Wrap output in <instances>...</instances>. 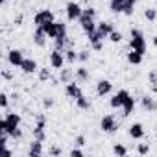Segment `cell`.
Here are the masks:
<instances>
[{
	"label": "cell",
	"mask_w": 157,
	"mask_h": 157,
	"mask_svg": "<svg viewBox=\"0 0 157 157\" xmlns=\"http://www.w3.org/2000/svg\"><path fill=\"white\" fill-rule=\"evenodd\" d=\"M128 133H129V137H133V139H142V137H144V128H142V124L135 122V124L129 126Z\"/></svg>",
	"instance_id": "cell-14"
},
{
	"label": "cell",
	"mask_w": 157,
	"mask_h": 157,
	"mask_svg": "<svg viewBox=\"0 0 157 157\" xmlns=\"http://www.w3.org/2000/svg\"><path fill=\"white\" fill-rule=\"evenodd\" d=\"M129 46H131L133 50L140 52V54L146 52V41H144V35H142L140 30H137V28L131 30V41H129Z\"/></svg>",
	"instance_id": "cell-2"
},
{
	"label": "cell",
	"mask_w": 157,
	"mask_h": 157,
	"mask_svg": "<svg viewBox=\"0 0 157 157\" xmlns=\"http://www.w3.org/2000/svg\"><path fill=\"white\" fill-rule=\"evenodd\" d=\"M155 139H157V133H155Z\"/></svg>",
	"instance_id": "cell-44"
},
{
	"label": "cell",
	"mask_w": 157,
	"mask_h": 157,
	"mask_svg": "<svg viewBox=\"0 0 157 157\" xmlns=\"http://www.w3.org/2000/svg\"><path fill=\"white\" fill-rule=\"evenodd\" d=\"M76 105L80 107V109H91V100H89L87 96H83V94H82L80 98L76 100Z\"/></svg>",
	"instance_id": "cell-22"
},
{
	"label": "cell",
	"mask_w": 157,
	"mask_h": 157,
	"mask_svg": "<svg viewBox=\"0 0 157 157\" xmlns=\"http://www.w3.org/2000/svg\"><path fill=\"white\" fill-rule=\"evenodd\" d=\"M153 44H155V46H157V35H155V37H153Z\"/></svg>",
	"instance_id": "cell-42"
},
{
	"label": "cell",
	"mask_w": 157,
	"mask_h": 157,
	"mask_svg": "<svg viewBox=\"0 0 157 157\" xmlns=\"http://www.w3.org/2000/svg\"><path fill=\"white\" fill-rule=\"evenodd\" d=\"M0 2H6V0H0Z\"/></svg>",
	"instance_id": "cell-43"
},
{
	"label": "cell",
	"mask_w": 157,
	"mask_h": 157,
	"mask_svg": "<svg viewBox=\"0 0 157 157\" xmlns=\"http://www.w3.org/2000/svg\"><path fill=\"white\" fill-rule=\"evenodd\" d=\"M76 76H78V80H80V82L89 80V72H87V68H78V70H76Z\"/></svg>",
	"instance_id": "cell-25"
},
{
	"label": "cell",
	"mask_w": 157,
	"mask_h": 157,
	"mask_svg": "<svg viewBox=\"0 0 157 157\" xmlns=\"http://www.w3.org/2000/svg\"><path fill=\"white\" fill-rule=\"evenodd\" d=\"M122 109H124V117H129L131 113H133V109H135V100L129 96L126 102H124V105H122Z\"/></svg>",
	"instance_id": "cell-21"
},
{
	"label": "cell",
	"mask_w": 157,
	"mask_h": 157,
	"mask_svg": "<svg viewBox=\"0 0 157 157\" xmlns=\"http://www.w3.org/2000/svg\"><path fill=\"white\" fill-rule=\"evenodd\" d=\"M76 144H78V146H83V144H85V137H83V135H80V137L76 139Z\"/></svg>",
	"instance_id": "cell-39"
},
{
	"label": "cell",
	"mask_w": 157,
	"mask_h": 157,
	"mask_svg": "<svg viewBox=\"0 0 157 157\" xmlns=\"http://www.w3.org/2000/svg\"><path fill=\"white\" fill-rule=\"evenodd\" d=\"M142 56L144 54H140V52H137V50H129V54H128V61L131 63V65H140L142 63Z\"/></svg>",
	"instance_id": "cell-18"
},
{
	"label": "cell",
	"mask_w": 157,
	"mask_h": 157,
	"mask_svg": "<svg viewBox=\"0 0 157 157\" xmlns=\"http://www.w3.org/2000/svg\"><path fill=\"white\" fill-rule=\"evenodd\" d=\"M83 13H87V15L94 17V15H96V10H94V8H87V10H83Z\"/></svg>",
	"instance_id": "cell-38"
},
{
	"label": "cell",
	"mask_w": 157,
	"mask_h": 157,
	"mask_svg": "<svg viewBox=\"0 0 157 157\" xmlns=\"http://www.w3.org/2000/svg\"><path fill=\"white\" fill-rule=\"evenodd\" d=\"M82 13H83V10H82L80 4H76V2H68L67 4V19L68 21H80Z\"/></svg>",
	"instance_id": "cell-5"
},
{
	"label": "cell",
	"mask_w": 157,
	"mask_h": 157,
	"mask_svg": "<svg viewBox=\"0 0 157 157\" xmlns=\"http://www.w3.org/2000/svg\"><path fill=\"white\" fill-rule=\"evenodd\" d=\"M21 70H22L24 74H33V72L37 70L35 59H26V57H24V61H22V65H21Z\"/></svg>",
	"instance_id": "cell-15"
},
{
	"label": "cell",
	"mask_w": 157,
	"mask_h": 157,
	"mask_svg": "<svg viewBox=\"0 0 157 157\" xmlns=\"http://www.w3.org/2000/svg\"><path fill=\"white\" fill-rule=\"evenodd\" d=\"M70 78H72V72H70L68 68H61V72H59V80H61L63 83H68Z\"/></svg>",
	"instance_id": "cell-23"
},
{
	"label": "cell",
	"mask_w": 157,
	"mask_h": 157,
	"mask_svg": "<svg viewBox=\"0 0 157 157\" xmlns=\"http://www.w3.org/2000/svg\"><path fill=\"white\" fill-rule=\"evenodd\" d=\"M109 41L111 43H120L122 41V33L120 32H111L109 33Z\"/></svg>",
	"instance_id": "cell-32"
},
{
	"label": "cell",
	"mask_w": 157,
	"mask_h": 157,
	"mask_svg": "<svg viewBox=\"0 0 157 157\" xmlns=\"http://www.w3.org/2000/svg\"><path fill=\"white\" fill-rule=\"evenodd\" d=\"M63 63H65V56H63V52L54 50V52L50 54V65H52V68L61 70V68H63Z\"/></svg>",
	"instance_id": "cell-11"
},
{
	"label": "cell",
	"mask_w": 157,
	"mask_h": 157,
	"mask_svg": "<svg viewBox=\"0 0 157 157\" xmlns=\"http://www.w3.org/2000/svg\"><path fill=\"white\" fill-rule=\"evenodd\" d=\"M8 61H10V65H13V67H21V65H22V61H24V56H22V52H21V50L13 48V50H10V52H8Z\"/></svg>",
	"instance_id": "cell-10"
},
{
	"label": "cell",
	"mask_w": 157,
	"mask_h": 157,
	"mask_svg": "<svg viewBox=\"0 0 157 157\" xmlns=\"http://www.w3.org/2000/svg\"><path fill=\"white\" fill-rule=\"evenodd\" d=\"M135 4H137V0H126V4H124V13H126V15H131Z\"/></svg>",
	"instance_id": "cell-24"
},
{
	"label": "cell",
	"mask_w": 157,
	"mask_h": 157,
	"mask_svg": "<svg viewBox=\"0 0 157 157\" xmlns=\"http://www.w3.org/2000/svg\"><path fill=\"white\" fill-rule=\"evenodd\" d=\"M43 104H44V107H52V105H54V100H52V98H44Z\"/></svg>",
	"instance_id": "cell-40"
},
{
	"label": "cell",
	"mask_w": 157,
	"mask_h": 157,
	"mask_svg": "<svg viewBox=\"0 0 157 157\" xmlns=\"http://www.w3.org/2000/svg\"><path fill=\"white\" fill-rule=\"evenodd\" d=\"M100 128H102V131H105V133H115V131L118 129V124H117V120H115L113 115H105V117L100 120Z\"/></svg>",
	"instance_id": "cell-3"
},
{
	"label": "cell",
	"mask_w": 157,
	"mask_h": 157,
	"mask_svg": "<svg viewBox=\"0 0 157 157\" xmlns=\"http://www.w3.org/2000/svg\"><path fill=\"white\" fill-rule=\"evenodd\" d=\"M65 44H67V37L65 39H54V46H56V50H59V52H63V48H65Z\"/></svg>",
	"instance_id": "cell-27"
},
{
	"label": "cell",
	"mask_w": 157,
	"mask_h": 157,
	"mask_svg": "<svg viewBox=\"0 0 157 157\" xmlns=\"http://www.w3.org/2000/svg\"><path fill=\"white\" fill-rule=\"evenodd\" d=\"M0 107H2V109L8 107V94H6V93L0 94Z\"/></svg>",
	"instance_id": "cell-34"
},
{
	"label": "cell",
	"mask_w": 157,
	"mask_h": 157,
	"mask_svg": "<svg viewBox=\"0 0 157 157\" xmlns=\"http://www.w3.org/2000/svg\"><path fill=\"white\" fill-rule=\"evenodd\" d=\"M140 104H142V107L146 111H157V102L153 98H150V96H142L140 98Z\"/></svg>",
	"instance_id": "cell-17"
},
{
	"label": "cell",
	"mask_w": 157,
	"mask_h": 157,
	"mask_svg": "<svg viewBox=\"0 0 157 157\" xmlns=\"http://www.w3.org/2000/svg\"><path fill=\"white\" fill-rule=\"evenodd\" d=\"M2 150H4V155L6 157H11V150H8V148H2Z\"/></svg>",
	"instance_id": "cell-41"
},
{
	"label": "cell",
	"mask_w": 157,
	"mask_h": 157,
	"mask_svg": "<svg viewBox=\"0 0 157 157\" xmlns=\"http://www.w3.org/2000/svg\"><path fill=\"white\" fill-rule=\"evenodd\" d=\"M48 153H50V155H61V153H63V150H61V148H57V146H52Z\"/></svg>",
	"instance_id": "cell-35"
},
{
	"label": "cell",
	"mask_w": 157,
	"mask_h": 157,
	"mask_svg": "<svg viewBox=\"0 0 157 157\" xmlns=\"http://www.w3.org/2000/svg\"><path fill=\"white\" fill-rule=\"evenodd\" d=\"M144 17H146L148 21H155V19H157V11H155L153 8H148V10L144 11Z\"/></svg>",
	"instance_id": "cell-29"
},
{
	"label": "cell",
	"mask_w": 157,
	"mask_h": 157,
	"mask_svg": "<svg viewBox=\"0 0 157 157\" xmlns=\"http://www.w3.org/2000/svg\"><path fill=\"white\" fill-rule=\"evenodd\" d=\"M87 37H89V43H91V46H93V50H96V52H100L102 50V41H104V33L102 32H98V28L94 30V32H91V33H87Z\"/></svg>",
	"instance_id": "cell-4"
},
{
	"label": "cell",
	"mask_w": 157,
	"mask_h": 157,
	"mask_svg": "<svg viewBox=\"0 0 157 157\" xmlns=\"http://www.w3.org/2000/svg\"><path fill=\"white\" fill-rule=\"evenodd\" d=\"M65 59H67L68 63H74V61L78 59V52H74V50H67V52H65Z\"/></svg>",
	"instance_id": "cell-28"
},
{
	"label": "cell",
	"mask_w": 157,
	"mask_h": 157,
	"mask_svg": "<svg viewBox=\"0 0 157 157\" xmlns=\"http://www.w3.org/2000/svg\"><path fill=\"white\" fill-rule=\"evenodd\" d=\"M28 153H30V157H39V155L43 153V142L35 139V140L30 144V150H28Z\"/></svg>",
	"instance_id": "cell-16"
},
{
	"label": "cell",
	"mask_w": 157,
	"mask_h": 157,
	"mask_svg": "<svg viewBox=\"0 0 157 157\" xmlns=\"http://www.w3.org/2000/svg\"><path fill=\"white\" fill-rule=\"evenodd\" d=\"M89 57H91L89 50H82V52H78V59H80V61H87Z\"/></svg>",
	"instance_id": "cell-33"
},
{
	"label": "cell",
	"mask_w": 157,
	"mask_h": 157,
	"mask_svg": "<svg viewBox=\"0 0 157 157\" xmlns=\"http://www.w3.org/2000/svg\"><path fill=\"white\" fill-rule=\"evenodd\" d=\"M128 98H129V93H128V91H118V93L111 98V102H109V104H111V107H113V109H118V107H122V105H124V102H126Z\"/></svg>",
	"instance_id": "cell-9"
},
{
	"label": "cell",
	"mask_w": 157,
	"mask_h": 157,
	"mask_svg": "<svg viewBox=\"0 0 157 157\" xmlns=\"http://www.w3.org/2000/svg\"><path fill=\"white\" fill-rule=\"evenodd\" d=\"M113 153H115V155H128V150H126V146H122V144H115V146H113Z\"/></svg>",
	"instance_id": "cell-26"
},
{
	"label": "cell",
	"mask_w": 157,
	"mask_h": 157,
	"mask_svg": "<svg viewBox=\"0 0 157 157\" xmlns=\"http://www.w3.org/2000/svg\"><path fill=\"white\" fill-rule=\"evenodd\" d=\"M65 94H67L68 98H72V100H78L83 93H82V89H80V85H78V83L68 82V83H67V87H65Z\"/></svg>",
	"instance_id": "cell-8"
},
{
	"label": "cell",
	"mask_w": 157,
	"mask_h": 157,
	"mask_svg": "<svg viewBox=\"0 0 157 157\" xmlns=\"http://www.w3.org/2000/svg\"><path fill=\"white\" fill-rule=\"evenodd\" d=\"M46 37H48L46 32H44L41 26H37L35 32H33V43H35L37 46H44V44H46Z\"/></svg>",
	"instance_id": "cell-13"
},
{
	"label": "cell",
	"mask_w": 157,
	"mask_h": 157,
	"mask_svg": "<svg viewBox=\"0 0 157 157\" xmlns=\"http://www.w3.org/2000/svg\"><path fill=\"white\" fill-rule=\"evenodd\" d=\"M39 80H41V82L50 80V70H48V68H41V70H39Z\"/></svg>",
	"instance_id": "cell-31"
},
{
	"label": "cell",
	"mask_w": 157,
	"mask_h": 157,
	"mask_svg": "<svg viewBox=\"0 0 157 157\" xmlns=\"http://www.w3.org/2000/svg\"><path fill=\"white\" fill-rule=\"evenodd\" d=\"M124 4H126V0H111L109 8L113 13H124Z\"/></svg>",
	"instance_id": "cell-19"
},
{
	"label": "cell",
	"mask_w": 157,
	"mask_h": 157,
	"mask_svg": "<svg viewBox=\"0 0 157 157\" xmlns=\"http://www.w3.org/2000/svg\"><path fill=\"white\" fill-rule=\"evenodd\" d=\"M11 139H21L22 137V131H21V128H17L15 131H11V135H10Z\"/></svg>",
	"instance_id": "cell-36"
},
{
	"label": "cell",
	"mask_w": 157,
	"mask_h": 157,
	"mask_svg": "<svg viewBox=\"0 0 157 157\" xmlns=\"http://www.w3.org/2000/svg\"><path fill=\"white\" fill-rule=\"evenodd\" d=\"M98 32H102L105 37H109V33H111V32H115L113 22H104V21H102V22L98 24Z\"/></svg>",
	"instance_id": "cell-20"
},
{
	"label": "cell",
	"mask_w": 157,
	"mask_h": 157,
	"mask_svg": "<svg viewBox=\"0 0 157 157\" xmlns=\"http://www.w3.org/2000/svg\"><path fill=\"white\" fill-rule=\"evenodd\" d=\"M70 155H72V157H82L83 151H82V150H78V148H74V150H70Z\"/></svg>",
	"instance_id": "cell-37"
},
{
	"label": "cell",
	"mask_w": 157,
	"mask_h": 157,
	"mask_svg": "<svg viewBox=\"0 0 157 157\" xmlns=\"http://www.w3.org/2000/svg\"><path fill=\"white\" fill-rule=\"evenodd\" d=\"M21 126V115L19 113H8L4 120H0V131H6L11 135V131H15Z\"/></svg>",
	"instance_id": "cell-1"
},
{
	"label": "cell",
	"mask_w": 157,
	"mask_h": 157,
	"mask_svg": "<svg viewBox=\"0 0 157 157\" xmlns=\"http://www.w3.org/2000/svg\"><path fill=\"white\" fill-rule=\"evenodd\" d=\"M80 24H82V28H83L85 33H91V32H94V30L98 28V24L94 22V17H91V15H87V13H82Z\"/></svg>",
	"instance_id": "cell-7"
},
{
	"label": "cell",
	"mask_w": 157,
	"mask_h": 157,
	"mask_svg": "<svg viewBox=\"0 0 157 157\" xmlns=\"http://www.w3.org/2000/svg\"><path fill=\"white\" fill-rule=\"evenodd\" d=\"M52 21H54V13H52L50 10H41V11H37L35 17H33L35 26H43V24L52 22Z\"/></svg>",
	"instance_id": "cell-6"
},
{
	"label": "cell",
	"mask_w": 157,
	"mask_h": 157,
	"mask_svg": "<svg viewBox=\"0 0 157 157\" xmlns=\"http://www.w3.org/2000/svg\"><path fill=\"white\" fill-rule=\"evenodd\" d=\"M137 151H139V155H146V153H150V144H146V142L139 144V146H137Z\"/></svg>",
	"instance_id": "cell-30"
},
{
	"label": "cell",
	"mask_w": 157,
	"mask_h": 157,
	"mask_svg": "<svg viewBox=\"0 0 157 157\" xmlns=\"http://www.w3.org/2000/svg\"><path fill=\"white\" fill-rule=\"evenodd\" d=\"M111 89H113V83H111L109 80H100V82L96 83V93H98V96H105V94H109Z\"/></svg>",
	"instance_id": "cell-12"
}]
</instances>
